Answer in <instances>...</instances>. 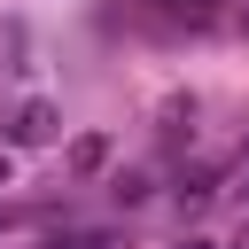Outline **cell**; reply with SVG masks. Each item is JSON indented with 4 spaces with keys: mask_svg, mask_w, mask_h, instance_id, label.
Segmentation results:
<instances>
[{
    "mask_svg": "<svg viewBox=\"0 0 249 249\" xmlns=\"http://www.w3.org/2000/svg\"><path fill=\"white\" fill-rule=\"evenodd\" d=\"M195 249H210V241H195Z\"/></svg>",
    "mask_w": 249,
    "mask_h": 249,
    "instance_id": "6da1fadb",
    "label": "cell"
}]
</instances>
